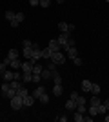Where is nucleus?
Instances as JSON below:
<instances>
[{
  "mask_svg": "<svg viewBox=\"0 0 109 122\" xmlns=\"http://www.w3.org/2000/svg\"><path fill=\"white\" fill-rule=\"evenodd\" d=\"M29 4L31 5H40V0H29Z\"/></svg>",
  "mask_w": 109,
  "mask_h": 122,
  "instance_id": "obj_41",
  "label": "nucleus"
},
{
  "mask_svg": "<svg viewBox=\"0 0 109 122\" xmlns=\"http://www.w3.org/2000/svg\"><path fill=\"white\" fill-rule=\"evenodd\" d=\"M104 118H105V122H109V113H105V117H104Z\"/></svg>",
  "mask_w": 109,
  "mask_h": 122,
  "instance_id": "obj_46",
  "label": "nucleus"
},
{
  "mask_svg": "<svg viewBox=\"0 0 109 122\" xmlns=\"http://www.w3.org/2000/svg\"><path fill=\"white\" fill-rule=\"evenodd\" d=\"M15 18H16L18 22H22L24 18H26V15H24V13H16V15H15Z\"/></svg>",
  "mask_w": 109,
  "mask_h": 122,
  "instance_id": "obj_33",
  "label": "nucleus"
},
{
  "mask_svg": "<svg viewBox=\"0 0 109 122\" xmlns=\"http://www.w3.org/2000/svg\"><path fill=\"white\" fill-rule=\"evenodd\" d=\"M33 66H35V62H31V60H26V62H22L20 69H22L24 73H33Z\"/></svg>",
  "mask_w": 109,
  "mask_h": 122,
  "instance_id": "obj_4",
  "label": "nucleus"
},
{
  "mask_svg": "<svg viewBox=\"0 0 109 122\" xmlns=\"http://www.w3.org/2000/svg\"><path fill=\"white\" fill-rule=\"evenodd\" d=\"M51 78H53V80H55V84H62V76L58 75V73H57V71L53 73V76H51Z\"/></svg>",
  "mask_w": 109,
  "mask_h": 122,
  "instance_id": "obj_25",
  "label": "nucleus"
},
{
  "mask_svg": "<svg viewBox=\"0 0 109 122\" xmlns=\"http://www.w3.org/2000/svg\"><path fill=\"white\" fill-rule=\"evenodd\" d=\"M35 100H36V98H35V97H33V95H27V97H26V98H22V102H24V106H26V107H29V106H33V104H35Z\"/></svg>",
  "mask_w": 109,
  "mask_h": 122,
  "instance_id": "obj_6",
  "label": "nucleus"
},
{
  "mask_svg": "<svg viewBox=\"0 0 109 122\" xmlns=\"http://www.w3.org/2000/svg\"><path fill=\"white\" fill-rule=\"evenodd\" d=\"M31 46H33L31 40H24V47H31Z\"/></svg>",
  "mask_w": 109,
  "mask_h": 122,
  "instance_id": "obj_40",
  "label": "nucleus"
},
{
  "mask_svg": "<svg viewBox=\"0 0 109 122\" xmlns=\"http://www.w3.org/2000/svg\"><path fill=\"white\" fill-rule=\"evenodd\" d=\"M31 55H33V47H24V56L31 58Z\"/></svg>",
  "mask_w": 109,
  "mask_h": 122,
  "instance_id": "obj_27",
  "label": "nucleus"
},
{
  "mask_svg": "<svg viewBox=\"0 0 109 122\" xmlns=\"http://www.w3.org/2000/svg\"><path fill=\"white\" fill-rule=\"evenodd\" d=\"M73 118H75V120H76V122H82V120H84V113L76 111V113H75V115H73Z\"/></svg>",
  "mask_w": 109,
  "mask_h": 122,
  "instance_id": "obj_28",
  "label": "nucleus"
},
{
  "mask_svg": "<svg viewBox=\"0 0 109 122\" xmlns=\"http://www.w3.org/2000/svg\"><path fill=\"white\" fill-rule=\"evenodd\" d=\"M91 86H93V82H89L87 78H84V80H82V89H84V91H91Z\"/></svg>",
  "mask_w": 109,
  "mask_h": 122,
  "instance_id": "obj_11",
  "label": "nucleus"
},
{
  "mask_svg": "<svg viewBox=\"0 0 109 122\" xmlns=\"http://www.w3.org/2000/svg\"><path fill=\"white\" fill-rule=\"evenodd\" d=\"M36 100H40L42 104H47V102H49V95H46V93H42L40 97L36 98Z\"/></svg>",
  "mask_w": 109,
  "mask_h": 122,
  "instance_id": "obj_23",
  "label": "nucleus"
},
{
  "mask_svg": "<svg viewBox=\"0 0 109 122\" xmlns=\"http://www.w3.org/2000/svg\"><path fill=\"white\" fill-rule=\"evenodd\" d=\"M107 113H109V111H107Z\"/></svg>",
  "mask_w": 109,
  "mask_h": 122,
  "instance_id": "obj_49",
  "label": "nucleus"
},
{
  "mask_svg": "<svg viewBox=\"0 0 109 122\" xmlns=\"http://www.w3.org/2000/svg\"><path fill=\"white\" fill-rule=\"evenodd\" d=\"M31 47H33V55H31V58H29V60L36 64V62H38V60L42 58V49H40L38 46H36V44H33Z\"/></svg>",
  "mask_w": 109,
  "mask_h": 122,
  "instance_id": "obj_1",
  "label": "nucleus"
},
{
  "mask_svg": "<svg viewBox=\"0 0 109 122\" xmlns=\"http://www.w3.org/2000/svg\"><path fill=\"white\" fill-rule=\"evenodd\" d=\"M22 107H24V102H22V98L18 97V95H15V97L11 98V109L18 111V109H22Z\"/></svg>",
  "mask_w": 109,
  "mask_h": 122,
  "instance_id": "obj_2",
  "label": "nucleus"
},
{
  "mask_svg": "<svg viewBox=\"0 0 109 122\" xmlns=\"http://www.w3.org/2000/svg\"><path fill=\"white\" fill-rule=\"evenodd\" d=\"M5 67H7V64H5V62H0V76L4 75V71H5Z\"/></svg>",
  "mask_w": 109,
  "mask_h": 122,
  "instance_id": "obj_31",
  "label": "nucleus"
},
{
  "mask_svg": "<svg viewBox=\"0 0 109 122\" xmlns=\"http://www.w3.org/2000/svg\"><path fill=\"white\" fill-rule=\"evenodd\" d=\"M16 95H18V97H20V98H26L27 95H29V93H27V87L20 86V87H18V89H16Z\"/></svg>",
  "mask_w": 109,
  "mask_h": 122,
  "instance_id": "obj_7",
  "label": "nucleus"
},
{
  "mask_svg": "<svg viewBox=\"0 0 109 122\" xmlns=\"http://www.w3.org/2000/svg\"><path fill=\"white\" fill-rule=\"evenodd\" d=\"M66 53L69 55V58H75V56H78V51H76V47H75V46H73V47H69V49L66 51Z\"/></svg>",
  "mask_w": 109,
  "mask_h": 122,
  "instance_id": "obj_14",
  "label": "nucleus"
},
{
  "mask_svg": "<svg viewBox=\"0 0 109 122\" xmlns=\"http://www.w3.org/2000/svg\"><path fill=\"white\" fill-rule=\"evenodd\" d=\"M73 62H75L76 66H82V58H78V56H75V58H73Z\"/></svg>",
  "mask_w": 109,
  "mask_h": 122,
  "instance_id": "obj_37",
  "label": "nucleus"
},
{
  "mask_svg": "<svg viewBox=\"0 0 109 122\" xmlns=\"http://www.w3.org/2000/svg\"><path fill=\"white\" fill-rule=\"evenodd\" d=\"M105 113H107V107L104 104H98V115H105Z\"/></svg>",
  "mask_w": 109,
  "mask_h": 122,
  "instance_id": "obj_29",
  "label": "nucleus"
},
{
  "mask_svg": "<svg viewBox=\"0 0 109 122\" xmlns=\"http://www.w3.org/2000/svg\"><path fill=\"white\" fill-rule=\"evenodd\" d=\"M0 87H2V97H7V91L11 89V82H4Z\"/></svg>",
  "mask_w": 109,
  "mask_h": 122,
  "instance_id": "obj_10",
  "label": "nucleus"
},
{
  "mask_svg": "<svg viewBox=\"0 0 109 122\" xmlns=\"http://www.w3.org/2000/svg\"><path fill=\"white\" fill-rule=\"evenodd\" d=\"M105 2H109V0H105Z\"/></svg>",
  "mask_w": 109,
  "mask_h": 122,
  "instance_id": "obj_48",
  "label": "nucleus"
},
{
  "mask_svg": "<svg viewBox=\"0 0 109 122\" xmlns=\"http://www.w3.org/2000/svg\"><path fill=\"white\" fill-rule=\"evenodd\" d=\"M100 91H102V87H100L98 84H93V86H91V93H93V95H100Z\"/></svg>",
  "mask_w": 109,
  "mask_h": 122,
  "instance_id": "obj_20",
  "label": "nucleus"
},
{
  "mask_svg": "<svg viewBox=\"0 0 109 122\" xmlns=\"http://www.w3.org/2000/svg\"><path fill=\"white\" fill-rule=\"evenodd\" d=\"M87 111H89V115H91V117H96V115H98V106H91Z\"/></svg>",
  "mask_w": 109,
  "mask_h": 122,
  "instance_id": "obj_21",
  "label": "nucleus"
},
{
  "mask_svg": "<svg viewBox=\"0 0 109 122\" xmlns=\"http://www.w3.org/2000/svg\"><path fill=\"white\" fill-rule=\"evenodd\" d=\"M85 102H87V100H85L84 97H78L76 98V104H85Z\"/></svg>",
  "mask_w": 109,
  "mask_h": 122,
  "instance_id": "obj_39",
  "label": "nucleus"
},
{
  "mask_svg": "<svg viewBox=\"0 0 109 122\" xmlns=\"http://www.w3.org/2000/svg\"><path fill=\"white\" fill-rule=\"evenodd\" d=\"M40 5L42 7H49V5H51V0H40Z\"/></svg>",
  "mask_w": 109,
  "mask_h": 122,
  "instance_id": "obj_32",
  "label": "nucleus"
},
{
  "mask_svg": "<svg viewBox=\"0 0 109 122\" xmlns=\"http://www.w3.org/2000/svg\"><path fill=\"white\" fill-rule=\"evenodd\" d=\"M42 69H44V67H42L40 64H35V66H33V75H42Z\"/></svg>",
  "mask_w": 109,
  "mask_h": 122,
  "instance_id": "obj_18",
  "label": "nucleus"
},
{
  "mask_svg": "<svg viewBox=\"0 0 109 122\" xmlns=\"http://www.w3.org/2000/svg\"><path fill=\"white\" fill-rule=\"evenodd\" d=\"M15 15H16V13H13V11H5V20H13V18H15Z\"/></svg>",
  "mask_w": 109,
  "mask_h": 122,
  "instance_id": "obj_30",
  "label": "nucleus"
},
{
  "mask_svg": "<svg viewBox=\"0 0 109 122\" xmlns=\"http://www.w3.org/2000/svg\"><path fill=\"white\" fill-rule=\"evenodd\" d=\"M67 29L69 31H75V24H67Z\"/></svg>",
  "mask_w": 109,
  "mask_h": 122,
  "instance_id": "obj_44",
  "label": "nucleus"
},
{
  "mask_svg": "<svg viewBox=\"0 0 109 122\" xmlns=\"http://www.w3.org/2000/svg\"><path fill=\"white\" fill-rule=\"evenodd\" d=\"M104 106H105V107H107V111H109V98H107V100H105V102H104Z\"/></svg>",
  "mask_w": 109,
  "mask_h": 122,
  "instance_id": "obj_45",
  "label": "nucleus"
},
{
  "mask_svg": "<svg viewBox=\"0 0 109 122\" xmlns=\"http://www.w3.org/2000/svg\"><path fill=\"white\" fill-rule=\"evenodd\" d=\"M78 97H80V95H78V91H73V93H71V97H69V98H73V100H76Z\"/></svg>",
  "mask_w": 109,
  "mask_h": 122,
  "instance_id": "obj_38",
  "label": "nucleus"
},
{
  "mask_svg": "<svg viewBox=\"0 0 109 122\" xmlns=\"http://www.w3.org/2000/svg\"><path fill=\"white\" fill-rule=\"evenodd\" d=\"M62 84H55V87H53V93H55V97H60L62 95Z\"/></svg>",
  "mask_w": 109,
  "mask_h": 122,
  "instance_id": "obj_13",
  "label": "nucleus"
},
{
  "mask_svg": "<svg viewBox=\"0 0 109 122\" xmlns=\"http://www.w3.org/2000/svg\"><path fill=\"white\" fill-rule=\"evenodd\" d=\"M22 80L24 82H33V73H24V75H22Z\"/></svg>",
  "mask_w": 109,
  "mask_h": 122,
  "instance_id": "obj_24",
  "label": "nucleus"
},
{
  "mask_svg": "<svg viewBox=\"0 0 109 122\" xmlns=\"http://www.w3.org/2000/svg\"><path fill=\"white\" fill-rule=\"evenodd\" d=\"M47 69H51L53 73L57 71V64H55V62H49V66H47Z\"/></svg>",
  "mask_w": 109,
  "mask_h": 122,
  "instance_id": "obj_35",
  "label": "nucleus"
},
{
  "mask_svg": "<svg viewBox=\"0 0 109 122\" xmlns=\"http://www.w3.org/2000/svg\"><path fill=\"white\" fill-rule=\"evenodd\" d=\"M89 104H91V106H98V104H102V102H100L98 95H93V98L89 100Z\"/></svg>",
  "mask_w": 109,
  "mask_h": 122,
  "instance_id": "obj_22",
  "label": "nucleus"
},
{
  "mask_svg": "<svg viewBox=\"0 0 109 122\" xmlns=\"http://www.w3.org/2000/svg\"><path fill=\"white\" fill-rule=\"evenodd\" d=\"M66 109H69V111H75V109H76V100L69 98V100L66 102Z\"/></svg>",
  "mask_w": 109,
  "mask_h": 122,
  "instance_id": "obj_8",
  "label": "nucleus"
},
{
  "mask_svg": "<svg viewBox=\"0 0 109 122\" xmlns=\"http://www.w3.org/2000/svg\"><path fill=\"white\" fill-rule=\"evenodd\" d=\"M53 51L49 49V47H46V49H42V58H51Z\"/></svg>",
  "mask_w": 109,
  "mask_h": 122,
  "instance_id": "obj_16",
  "label": "nucleus"
},
{
  "mask_svg": "<svg viewBox=\"0 0 109 122\" xmlns=\"http://www.w3.org/2000/svg\"><path fill=\"white\" fill-rule=\"evenodd\" d=\"M40 76L42 75H33V82H40Z\"/></svg>",
  "mask_w": 109,
  "mask_h": 122,
  "instance_id": "obj_42",
  "label": "nucleus"
},
{
  "mask_svg": "<svg viewBox=\"0 0 109 122\" xmlns=\"http://www.w3.org/2000/svg\"><path fill=\"white\" fill-rule=\"evenodd\" d=\"M9 64H11V67H13V69H20V66H22V62L18 60V58H13Z\"/></svg>",
  "mask_w": 109,
  "mask_h": 122,
  "instance_id": "obj_15",
  "label": "nucleus"
},
{
  "mask_svg": "<svg viewBox=\"0 0 109 122\" xmlns=\"http://www.w3.org/2000/svg\"><path fill=\"white\" fill-rule=\"evenodd\" d=\"M7 58H9V60H13V58H18V51H16V49H9V53H7Z\"/></svg>",
  "mask_w": 109,
  "mask_h": 122,
  "instance_id": "obj_17",
  "label": "nucleus"
},
{
  "mask_svg": "<svg viewBox=\"0 0 109 122\" xmlns=\"http://www.w3.org/2000/svg\"><path fill=\"white\" fill-rule=\"evenodd\" d=\"M51 76H53L51 69H47V67H46V69H42V78H51Z\"/></svg>",
  "mask_w": 109,
  "mask_h": 122,
  "instance_id": "obj_19",
  "label": "nucleus"
},
{
  "mask_svg": "<svg viewBox=\"0 0 109 122\" xmlns=\"http://www.w3.org/2000/svg\"><path fill=\"white\" fill-rule=\"evenodd\" d=\"M47 47H49V49H51L53 53H57V51H60V44H58V40H49Z\"/></svg>",
  "mask_w": 109,
  "mask_h": 122,
  "instance_id": "obj_5",
  "label": "nucleus"
},
{
  "mask_svg": "<svg viewBox=\"0 0 109 122\" xmlns=\"http://www.w3.org/2000/svg\"><path fill=\"white\" fill-rule=\"evenodd\" d=\"M18 25H20V22L16 20V18H13V20H11V27H18Z\"/></svg>",
  "mask_w": 109,
  "mask_h": 122,
  "instance_id": "obj_36",
  "label": "nucleus"
},
{
  "mask_svg": "<svg viewBox=\"0 0 109 122\" xmlns=\"http://www.w3.org/2000/svg\"><path fill=\"white\" fill-rule=\"evenodd\" d=\"M2 76H4V80H5V82L15 80V73H13V71H7V69L4 71V75H2Z\"/></svg>",
  "mask_w": 109,
  "mask_h": 122,
  "instance_id": "obj_9",
  "label": "nucleus"
},
{
  "mask_svg": "<svg viewBox=\"0 0 109 122\" xmlns=\"http://www.w3.org/2000/svg\"><path fill=\"white\" fill-rule=\"evenodd\" d=\"M58 29H60V33H66V31H69L66 22H58Z\"/></svg>",
  "mask_w": 109,
  "mask_h": 122,
  "instance_id": "obj_26",
  "label": "nucleus"
},
{
  "mask_svg": "<svg viewBox=\"0 0 109 122\" xmlns=\"http://www.w3.org/2000/svg\"><path fill=\"white\" fill-rule=\"evenodd\" d=\"M57 2H58V4H64V2H66V0H57Z\"/></svg>",
  "mask_w": 109,
  "mask_h": 122,
  "instance_id": "obj_47",
  "label": "nucleus"
},
{
  "mask_svg": "<svg viewBox=\"0 0 109 122\" xmlns=\"http://www.w3.org/2000/svg\"><path fill=\"white\" fill-rule=\"evenodd\" d=\"M42 93H46V87H44V86H38V87L35 89V91H33V97H35V98H38V97L42 95Z\"/></svg>",
  "mask_w": 109,
  "mask_h": 122,
  "instance_id": "obj_12",
  "label": "nucleus"
},
{
  "mask_svg": "<svg viewBox=\"0 0 109 122\" xmlns=\"http://www.w3.org/2000/svg\"><path fill=\"white\" fill-rule=\"evenodd\" d=\"M15 95H16V89H13V87H11L9 91H7V98H13Z\"/></svg>",
  "mask_w": 109,
  "mask_h": 122,
  "instance_id": "obj_34",
  "label": "nucleus"
},
{
  "mask_svg": "<svg viewBox=\"0 0 109 122\" xmlns=\"http://www.w3.org/2000/svg\"><path fill=\"white\" fill-rule=\"evenodd\" d=\"M51 62H55L57 66H60V64H64L66 62V56H64V53H60V51H57V53H53L51 58H49Z\"/></svg>",
  "mask_w": 109,
  "mask_h": 122,
  "instance_id": "obj_3",
  "label": "nucleus"
},
{
  "mask_svg": "<svg viewBox=\"0 0 109 122\" xmlns=\"http://www.w3.org/2000/svg\"><path fill=\"white\" fill-rule=\"evenodd\" d=\"M58 120H60V122H66V120H67V117H66V115H60V117H58Z\"/></svg>",
  "mask_w": 109,
  "mask_h": 122,
  "instance_id": "obj_43",
  "label": "nucleus"
}]
</instances>
